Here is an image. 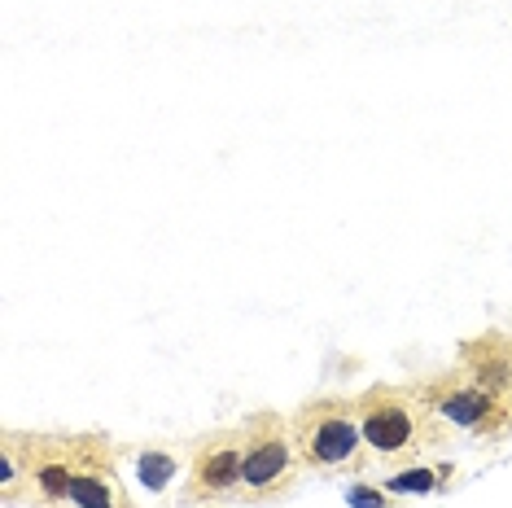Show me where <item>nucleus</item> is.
<instances>
[{"mask_svg":"<svg viewBox=\"0 0 512 508\" xmlns=\"http://www.w3.org/2000/svg\"><path fill=\"white\" fill-rule=\"evenodd\" d=\"M145 482H149V487H162V478H167V473H171V460L167 456H145Z\"/></svg>","mask_w":512,"mask_h":508,"instance_id":"obj_8","label":"nucleus"},{"mask_svg":"<svg viewBox=\"0 0 512 508\" xmlns=\"http://www.w3.org/2000/svg\"><path fill=\"white\" fill-rule=\"evenodd\" d=\"M246 438V430H241ZM241 438H219L211 443L193 465V478H189V495L202 500V495H228L241 487V456H246V443Z\"/></svg>","mask_w":512,"mask_h":508,"instance_id":"obj_5","label":"nucleus"},{"mask_svg":"<svg viewBox=\"0 0 512 508\" xmlns=\"http://www.w3.org/2000/svg\"><path fill=\"white\" fill-rule=\"evenodd\" d=\"M390 487H394V491H429V487H434V473H429V469H412V473H399V478H394Z\"/></svg>","mask_w":512,"mask_h":508,"instance_id":"obj_7","label":"nucleus"},{"mask_svg":"<svg viewBox=\"0 0 512 508\" xmlns=\"http://www.w3.org/2000/svg\"><path fill=\"white\" fill-rule=\"evenodd\" d=\"M298 473V443L294 430L281 421H267L263 430H246V456H241V491L272 495L285 491Z\"/></svg>","mask_w":512,"mask_h":508,"instance_id":"obj_3","label":"nucleus"},{"mask_svg":"<svg viewBox=\"0 0 512 508\" xmlns=\"http://www.w3.org/2000/svg\"><path fill=\"white\" fill-rule=\"evenodd\" d=\"M71 500H75L79 508H114V491H110V482L101 478L97 469H88V473H75Z\"/></svg>","mask_w":512,"mask_h":508,"instance_id":"obj_6","label":"nucleus"},{"mask_svg":"<svg viewBox=\"0 0 512 508\" xmlns=\"http://www.w3.org/2000/svg\"><path fill=\"white\" fill-rule=\"evenodd\" d=\"M294 443H298V456L307 460V465L333 469V465H346V460L359 456L364 430H359V417L351 412V403L320 399V403H307V408L298 412Z\"/></svg>","mask_w":512,"mask_h":508,"instance_id":"obj_2","label":"nucleus"},{"mask_svg":"<svg viewBox=\"0 0 512 508\" xmlns=\"http://www.w3.org/2000/svg\"><path fill=\"white\" fill-rule=\"evenodd\" d=\"M359 430L372 456H416L442 438V421L425 399L372 390L368 399H359Z\"/></svg>","mask_w":512,"mask_h":508,"instance_id":"obj_1","label":"nucleus"},{"mask_svg":"<svg viewBox=\"0 0 512 508\" xmlns=\"http://www.w3.org/2000/svg\"><path fill=\"white\" fill-rule=\"evenodd\" d=\"M425 403L438 412L442 425H460L473 434H504L512 425V395L482 386V381H464L442 395H425Z\"/></svg>","mask_w":512,"mask_h":508,"instance_id":"obj_4","label":"nucleus"}]
</instances>
